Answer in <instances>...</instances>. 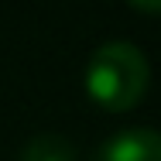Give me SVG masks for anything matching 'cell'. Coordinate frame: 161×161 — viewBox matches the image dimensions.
Masks as SVG:
<instances>
[{
  "mask_svg": "<svg viewBox=\"0 0 161 161\" xmlns=\"http://www.w3.org/2000/svg\"><path fill=\"white\" fill-rule=\"evenodd\" d=\"M89 161H161V137L151 127H130L103 141Z\"/></svg>",
  "mask_w": 161,
  "mask_h": 161,
  "instance_id": "2",
  "label": "cell"
},
{
  "mask_svg": "<svg viewBox=\"0 0 161 161\" xmlns=\"http://www.w3.org/2000/svg\"><path fill=\"white\" fill-rule=\"evenodd\" d=\"M137 10H144V14H158V7H161V0H130Z\"/></svg>",
  "mask_w": 161,
  "mask_h": 161,
  "instance_id": "4",
  "label": "cell"
},
{
  "mask_svg": "<svg viewBox=\"0 0 161 161\" xmlns=\"http://www.w3.org/2000/svg\"><path fill=\"white\" fill-rule=\"evenodd\" d=\"M17 161H75V147L62 134H38L24 144Z\"/></svg>",
  "mask_w": 161,
  "mask_h": 161,
  "instance_id": "3",
  "label": "cell"
},
{
  "mask_svg": "<svg viewBox=\"0 0 161 161\" xmlns=\"http://www.w3.org/2000/svg\"><path fill=\"white\" fill-rule=\"evenodd\" d=\"M147 82H151V65L144 52L130 41L99 45L86 65V93L96 106L110 113L134 110L147 93Z\"/></svg>",
  "mask_w": 161,
  "mask_h": 161,
  "instance_id": "1",
  "label": "cell"
}]
</instances>
